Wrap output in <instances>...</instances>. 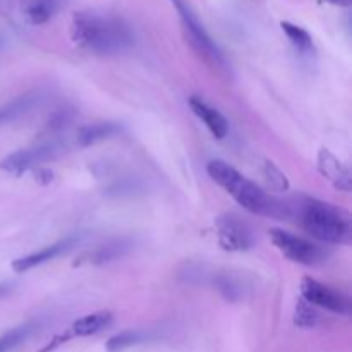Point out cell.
<instances>
[{
    "mask_svg": "<svg viewBox=\"0 0 352 352\" xmlns=\"http://www.w3.org/2000/svg\"><path fill=\"white\" fill-rule=\"evenodd\" d=\"M172 6L177 10L179 17H181L182 33H184L186 41L189 47L195 50V54L201 58L205 64H208L213 71L217 72H227L229 71V64H227L226 57H223L222 50L217 47L215 41L205 30L201 21L198 19L195 10L188 3V0H170Z\"/></svg>",
    "mask_w": 352,
    "mask_h": 352,
    "instance_id": "obj_4",
    "label": "cell"
},
{
    "mask_svg": "<svg viewBox=\"0 0 352 352\" xmlns=\"http://www.w3.org/2000/svg\"><path fill=\"white\" fill-rule=\"evenodd\" d=\"M71 38L78 47L96 55L119 54L134 43L133 30L126 21L96 10L74 12Z\"/></svg>",
    "mask_w": 352,
    "mask_h": 352,
    "instance_id": "obj_1",
    "label": "cell"
},
{
    "mask_svg": "<svg viewBox=\"0 0 352 352\" xmlns=\"http://www.w3.org/2000/svg\"><path fill=\"white\" fill-rule=\"evenodd\" d=\"M318 170L327 181L332 182L340 191H351V170L346 164L339 160L329 150H320L318 153Z\"/></svg>",
    "mask_w": 352,
    "mask_h": 352,
    "instance_id": "obj_9",
    "label": "cell"
},
{
    "mask_svg": "<svg viewBox=\"0 0 352 352\" xmlns=\"http://www.w3.org/2000/svg\"><path fill=\"white\" fill-rule=\"evenodd\" d=\"M60 153V148L57 144H41V146L28 148V150H19L16 153L9 155L0 162V168L10 174H21L34 165L41 164L55 158Z\"/></svg>",
    "mask_w": 352,
    "mask_h": 352,
    "instance_id": "obj_8",
    "label": "cell"
},
{
    "mask_svg": "<svg viewBox=\"0 0 352 352\" xmlns=\"http://www.w3.org/2000/svg\"><path fill=\"white\" fill-rule=\"evenodd\" d=\"M206 172H208V175L215 184L226 189L250 213L265 217H278V219L289 215V208L285 203L272 198L260 186H256L253 181L244 177L243 174H239L236 168L230 167L226 162L212 160L206 165Z\"/></svg>",
    "mask_w": 352,
    "mask_h": 352,
    "instance_id": "obj_2",
    "label": "cell"
},
{
    "mask_svg": "<svg viewBox=\"0 0 352 352\" xmlns=\"http://www.w3.org/2000/svg\"><path fill=\"white\" fill-rule=\"evenodd\" d=\"M62 0H24L21 3V12L30 24L41 26L58 12Z\"/></svg>",
    "mask_w": 352,
    "mask_h": 352,
    "instance_id": "obj_13",
    "label": "cell"
},
{
    "mask_svg": "<svg viewBox=\"0 0 352 352\" xmlns=\"http://www.w3.org/2000/svg\"><path fill=\"white\" fill-rule=\"evenodd\" d=\"M189 107H191L192 112L205 122V126L208 127L210 133H212L217 140H223V138L229 134V122H227L226 117H223L219 110L213 109L212 105H208L205 100L199 98V96H191V98H189Z\"/></svg>",
    "mask_w": 352,
    "mask_h": 352,
    "instance_id": "obj_11",
    "label": "cell"
},
{
    "mask_svg": "<svg viewBox=\"0 0 352 352\" xmlns=\"http://www.w3.org/2000/svg\"><path fill=\"white\" fill-rule=\"evenodd\" d=\"M327 2L333 3V6H340V7H349L351 0H327Z\"/></svg>",
    "mask_w": 352,
    "mask_h": 352,
    "instance_id": "obj_23",
    "label": "cell"
},
{
    "mask_svg": "<svg viewBox=\"0 0 352 352\" xmlns=\"http://www.w3.org/2000/svg\"><path fill=\"white\" fill-rule=\"evenodd\" d=\"M41 98H43V95L40 91H31L0 107V126L21 119L23 116L30 113L31 110H34L40 105Z\"/></svg>",
    "mask_w": 352,
    "mask_h": 352,
    "instance_id": "obj_14",
    "label": "cell"
},
{
    "mask_svg": "<svg viewBox=\"0 0 352 352\" xmlns=\"http://www.w3.org/2000/svg\"><path fill=\"white\" fill-rule=\"evenodd\" d=\"M131 248H133V243H131V241H126V239H119V241H112V243L100 244V246H96L95 250L81 254V256L78 258V261L74 263V267H78V265L110 263V261L122 258L124 254L131 250Z\"/></svg>",
    "mask_w": 352,
    "mask_h": 352,
    "instance_id": "obj_10",
    "label": "cell"
},
{
    "mask_svg": "<svg viewBox=\"0 0 352 352\" xmlns=\"http://www.w3.org/2000/svg\"><path fill=\"white\" fill-rule=\"evenodd\" d=\"M301 294L305 301L311 306H318V308L337 313V315H349L351 313V301L347 296L311 277H305L301 280Z\"/></svg>",
    "mask_w": 352,
    "mask_h": 352,
    "instance_id": "obj_6",
    "label": "cell"
},
{
    "mask_svg": "<svg viewBox=\"0 0 352 352\" xmlns=\"http://www.w3.org/2000/svg\"><path fill=\"white\" fill-rule=\"evenodd\" d=\"M31 332H33V325H23L3 333L0 337V352H10L12 349H16L19 344H23L31 336Z\"/></svg>",
    "mask_w": 352,
    "mask_h": 352,
    "instance_id": "obj_19",
    "label": "cell"
},
{
    "mask_svg": "<svg viewBox=\"0 0 352 352\" xmlns=\"http://www.w3.org/2000/svg\"><path fill=\"white\" fill-rule=\"evenodd\" d=\"M270 237L272 243L275 244V248H277L284 256H287L291 261L306 265V267H316V265L325 261V250H322V248L316 246V244L309 243V241L302 239V237L287 232V230L272 229Z\"/></svg>",
    "mask_w": 352,
    "mask_h": 352,
    "instance_id": "obj_5",
    "label": "cell"
},
{
    "mask_svg": "<svg viewBox=\"0 0 352 352\" xmlns=\"http://www.w3.org/2000/svg\"><path fill=\"white\" fill-rule=\"evenodd\" d=\"M318 313L311 308V306L306 305V301L299 302L298 309H296V323L302 329H311L318 323Z\"/></svg>",
    "mask_w": 352,
    "mask_h": 352,
    "instance_id": "obj_21",
    "label": "cell"
},
{
    "mask_svg": "<svg viewBox=\"0 0 352 352\" xmlns=\"http://www.w3.org/2000/svg\"><path fill=\"white\" fill-rule=\"evenodd\" d=\"M146 339V336L136 330H129V332H122L119 336H113L112 339H109L107 342V351L109 352H120L131 346H136V344L143 342Z\"/></svg>",
    "mask_w": 352,
    "mask_h": 352,
    "instance_id": "obj_18",
    "label": "cell"
},
{
    "mask_svg": "<svg viewBox=\"0 0 352 352\" xmlns=\"http://www.w3.org/2000/svg\"><path fill=\"white\" fill-rule=\"evenodd\" d=\"M112 313L110 311H96L93 315H86L79 318L78 322L72 323L71 330L67 332L69 339L71 337H88L102 332L103 329L112 323Z\"/></svg>",
    "mask_w": 352,
    "mask_h": 352,
    "instance_id": "obj_15",
    "label": "cell"
},
{
    "mask_svg": "<svg viewBox=\"0 0 352 352\" xmlns=\"http://www.w3.org/2000/svg\"><path fill=\"white\" fill-rule=\"evenodd\" d=\"M219 243L226 251H246L253 246L250 226L236 215H223L217 220Z\"/></svg>",
    "mask_w": 352,
    "mask_h": 352,
    "instance_id": "obj_7",
    "label": "cell"
},
{
    "mask_svg": "<svg viewBox=\"0 0 352 352\" xmlns=\"http://www.w3.org/2000/svg\"><path fill=\"white\" fill-rule=\"evenodd\" d=\"M72 122V112L69 110H58L54 113L50 120H48V127H52L54 131H60L64 127H67Z\"/></svg>",
    "mask_w": 352,
    "mask_h": 352,
    "instance_id": "obj_22",
    "label": "cell"
},
{
    "mask_svg": "<svg viewBox=\"0 0 352 352\" xmlns=\"http://www.w3.org/2000/svg\"><path fill=\"white\" fill-rule=\"evenodd\" d=\"M298 213L302 229L315 239L327 244H349L352 241V220L346 210L315 198H302Z\"/></svg>",
    "mask_w": 352,
    "mask_h": 352,
    "instance_id": "obj_3",
    "label": "cell"
},
{
    "mask_svg": "<svg viewBox=\"0 0 352 352\" xmlns=\"http://www.w3.org/2000/svg\"><path fill=\"white\" fill-rule=\"evenodd\" d=\"M263 175H265V179H267L270 189H274V191L285 192L289 189L287 177H285L284 172H282L280 168L274 164V162H268V160L265 162Z\"/></svg>",
    "mask_w": 352,
    "mask_h": 352,
    "instance_id": "obj_20",
    "label": "cell"
},
{
    "mask_svg": "<svg viewBox=\"0 0 352 352\" xmlns=\"http://www.w3.org/2000/svg\"><path fill=\"white\" fill-rule=\"evenodd\" d=\"M280 26H282V31L285 33V36L291 40V43L294 45L299 52H302V54H309V52L315 50L313 38L308 31L302 30L301 26H296V24L287 23V21H285V23H282Z\"/></svg>",
    "mask_w": 352,
    "mask_h": 352,
    "instance_id": "obj_17",
    "label": "cell"
},
{
    "mask_svg": "<svg viewBox=\"0 0 352 352\" xmlns=\"http://www.w3.org/2000/svg\"><path fill=\"white\" fill-rule=\"evenodd\" d=\"M120 133V126L116 122H98L91 126L82 127L78 133V144L79 146H89L98 141L109 140V138L117 136Z\"/></svg>",
    "mask_w": 352,
    "mask_h": 352,
    "instance_id": "obj_16",
    "label": "cell"
},
{
    "mask_svg": "<svg viewBox=\"0 0 352 352\" xmlns=\"http://www.w3.org/2000/svg\"><path fill=\"white\" fill-rule=\"evenodd\" d=\"M74 243H76L74 239H64V241H60V243H55V244H52V246L43 248V250L36 251V253L28 254V256H24V258H19V260H16L12 263V270L17 272V274H24V272L31 270V268L38 267V265L47 263V261L60 256L62 253H65V251L71 250L72 244Z\"/></svg>",
    "mask_w": 352,
    "mask_h": 352,
    "instance_id": "obj_12",
    "label": "cell"
}]
</instances>
